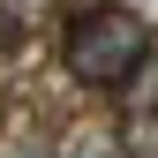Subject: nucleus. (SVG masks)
Instances as JSON below:
<instances>
[{"label": "nucleus", "instance_id": "obj_1", "mask_svg": "<svg viewBox=\"0 0 158 158\" xmlns=\"http://www.w3.org/2000/svg\"><path fill=\"white\" fill-rule=\"evenodd\" d=\"M68 75L75 83H98V90H113V83H135V68L151 60V30H143V15L135 8H83L68 23Z\"/></svg>", "mask_w": 158, "mask_h": 158}, {"label": "nucleus", "instance_id": "obj_2", "mask_svg": "<svg viewBox=\"0 0 158 158\" xmlns=\"http://www.w3.org/2000/svg\"><path fill=\"white\" fill-rule=\"evenodd\" d=\"M0 158H53V151H45V143H8Z\"/></svg>", "mask_w": 158, "mask_h": 158}]
</instances>
